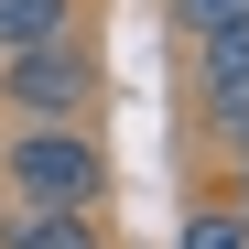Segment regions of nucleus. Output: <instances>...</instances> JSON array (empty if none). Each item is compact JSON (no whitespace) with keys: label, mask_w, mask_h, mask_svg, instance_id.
I'll list each match as a JSON object with an SVG mask.
<instances>
[{"label":"nucleus","mask_w":249,"mask_h":249,"mask_svg":"<svg viewBox=\"0 0 249 249\" xmlns=\"http://www.w3.org/2000/svg\"><path fill=\"white\" fill-rule=\"evenodd\" d=\"M174 249H249V217H238L228 195H206L195 217H184V238H174Z\"/></svg>","instance_id":"7"},{"label":"nucleus","mask_w":249,"mask_h":249,"mask_svg":"<svg viewBox=\"0 0 249 249\" xmlns=\"http://www.w3.org/2000/svg\"><path fill=\"white\" fill-rule=\"evenodd\" d=\"M228 206H238V217H249V184H228Z\"/></svg>","instance_id":"9"},{"label":"nucleus","mask_w":249,"mask_h":249,"mask_svg":"<svg viewBox=\"0 0 249 249\" xmlns=\"http://www.w3.org/2000/svg\"><path fill=\"white\" fill-rule=\"evenodd\" d=\"M65 22H76V0H0V54L44 44V33H65Z\"/></svg>","instance_id":"6"},{"label":"nucleus","mask_w":249,"mask_h":249,"mask_svg":"<svg viewBox=\"0 0 249 249\" xmlns=\"http://www.w3.org/2000/svg\"><path fill=\"white\" fill-rule=\"evenodd\" d=\"M0 195L11 206H98L108 195V152L87 141V119H11Z\"/></svg>","instance_id":"1"},{"label":"nucleus","mask_w":249,"mask_h":249,"mask_svg":"<svg viewBox=\"0 0 249 249\" xmlns=\"http://www.w3.org/2000/svg\"><path fill=\"white\" fill-rule=\"evenodd\" d=\"M195 98H249V11L195 44Z\"/></svg>","instance_id":"4"},{"label":"nucleus","mask_w":249,"mask_h":249,"mask_svg":"<svg viewBox=\"0 0 249 249\" xmlns=\"http://www.w3.org/2000/svg\"><path fill=\"white\" fill-rule=\"evenodd\" d=\"M0 108L11 119H87L98 108V44H87V22L0 54Z\"/></svg>","instance_id":"2"},{"label":"nucleus","mask_w":249,"mask_h":249,"mask_svg":"<svg viewBox=\"0 0 249 249\" xmlns=\"http://www.w3.org/2000/svg\"><path fill=\"white\" fill-rule=\"evenodd\" d=\"M238 11H249V0H162V22H174L184 44H206V33H228Z\"/></svg>","instance_id":"8"},{"label":"nucleus","mask_w":249,"mask_h":249,"mask_svg":"<svg viewBox=\"0 0 249 249\" xmlns=\"http://www.w3.org/2000/svg\"><path fill=\"white\" fill-rule=\"evenodd\" d=\"M0 249H108L98 206H0Z\"/></svg>","instance_id":"3"},{"label":"nucleus","mask_w":249,"mask_h":249,"mask_svg":"<svg viewBox=\"0 0 249 249\" xmlns=\"http://www.w3.org/2000/svg\"><path fill=\"white\" fill-rule=\"evenodd\" d=\"M195 108H206V141H217L228 184H249V98H195Z\"/></svg>","instance_id":"5"}]
</instances>
